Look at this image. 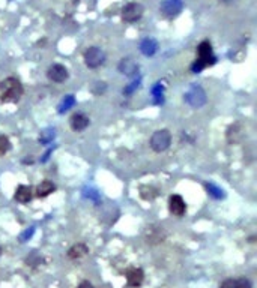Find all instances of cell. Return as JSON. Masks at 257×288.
Instances as JSON below:
<instances>
[{
	"mask_svg": "<svg viewBox=\"0 0 257 288\" xmlns=\"http://www.w3.org/2000/svg\"><path fill=\"white\" fill-rule=\"evenodd\" d=\"M167 234L164 231L162 227L159 225H149L146 230H144V239L149 245H158V243H162L165 240Z\"/></svg>",
	"mask_w": 257,
	"mask_h": 288,
	"instance_id": "cell-8",
	"label": "cell"
},
{
	"mask_svg": "<svg viewBox=\"0 0 257 288\" xmlns=\"http://www.w3.org/2000/svg\"><path fill=\"white\" fill-rule=\"evenodd\" d=\"M106 89H107V84H106L104 81H101V83L98 81V83H95V84H94L92 92H94L95 95H98V96H100V95H103V93L106 92Z\"/></svg>",
	"mask_w": 257,
	"mask_h": 288,
	"instance_id": "cell-27",
	"label": "cell"
},
{
	"mask_svg": "<svg viewBox=\"0 0 257 288\" xmlns=\"http://www.w3.org/2000/svg\"><path fill=\"white\" fill-rule=\"evenodd\" d=\"M33 233H35V228H33V227H30V230H26V231L20 236V242H26V240H29V239L33 236Z\"/></svg>",
	"mask_w": 257,
	"mask_h": 288,
	"instance_id": "cell-30",
	"label": "cell"
},
{
	"mask_svg": "<svg viewBox=\"0 0 257 288\" xmlns=\"http://www.w3.org/2000/svg\"><path fill=\"white\" fill-rule=\"evenodd\" d=\"M220 288H239V282H238V278H229L226 281L221 282Z\"/></svg>",
	"mask_w": 257,
	"mask_h": 288,
	"instance_id": "cell-26",
	"label": "cell"
},
{
	"mask_svg": "<svg viewBox=\"0 0 257 288\" xmlns=\"http://www.w3.org/2000/svg\"><path fill=\"white\" fill-rule=\"evenodd\" d=\"M238 282H239V288H253V284L248 278H238Z\"/></svg>",
	"mask_w": 257,
	"mask_h": 288,
	"instance_id": "cell-29",
	"label": "cell"
},
{
	"mask_svg": "<svg viewBox=\"0 0 257 288\" xmlns=\"http://www.w3.org/2000/svg\"><path fill=\"white\" fill-rule=\"evenodd\" d=\"M119 72L127 75V77H134L137 75L138 72V65L131 59V57H125L119 62V66H118Z\"/></svg>",
	"mask_w": 257,
	"mask_h": 288,
	"instance_id": "cell-15",
	"label": "cell"
},
{
	"mask_svg": "<svg viewBox=\"0 0 257 288\" xmlns=\"http://www.w3.org/2000/svg\"><path fill=\"white\" fill-rule=\"evenodd\" d=\"M168 210H170L171 215H175L178 218L184 216L185 212H187V204H185L184 198L181 195H178V194L170 195V198H168Z\"/></svg>",
	"mask_w": 257,
	"mask_h": 288,
	"instance_id": "cell-10",
	"label": "cell"
},
{
	"mask_svg": "<svg viewBox=\"0 0 257 288\" xmlns=\"http://www.w3.org/2000/svg\"><path fill=\"white\" fill-rule=\"evenodd\" d=\"M54 191H56V185H54L53 182H50V180H42V182L36 186V189H35V195H36L38 198H45V197L51 195Z\"/></svg>",
	"mask_w": 257,
	"mask_h": 288,
	"instance_id": "cell-17",
	"label": "cell"
},
{
	"mask_svg": "<svg viewBox=\"0 0 257 288\" xmlns=\"http://www.w3.org/2000/svg\"><path fill=\"white\" fill-rule=\"evenodd\" d=\"M205 188H206V191H208V194H209L211 197H214L215 200H221V198L226 197L224 191H223L221 188H218L217 185L211 183V182H206V183H205Z\"/></svg>",
	"mask_w": 257,
	"mask_h": 288,
	"instance_id": "cell-20",
	"label": "cell"
},
{
	"mask_svg": "<svg viewBox=\"0 0 257 288\" xmlns=\"http://www.w3.org/2000/svg\"><path fill=\"white\" fill-rule=\"evenodd\" d=\"M68 77H69L68 69L60 63H54L47 69V78L53 83H63L68 80Z\"/></svg>",
	"mask_w": 257,
	"mask_h": 288,
	"instance_id": "cell-9",
	"label": "cell"
},
{
	"mask_svg": "<svg viewBox=\"0 0 257 288\" xmlns=\"http://www.w3.org/2000/svg\"><path fill=\"white\" fill-rule=\"evenodd\" d=\"M244 125L242 123H239V122H236V123H233V125H230L229 126V129H227V134H226V137H227V141L230 143V144H236V143H239L242 138H244Z\"/></svg>",
	"mask_w": 257,
	"mask_h": 288,
	"instance_id": "cell-14",
	"label": "cell"
},
{
	"mask_svg": "<svg viewBox=\"0 0 257 288\" xmlns=\"http://www.w3.org/2000/svg\"><path fill=\"white\" fill-rule=\"evenodd\" d=\"M158 50V42L153 38H146L140 42V51L146 57H152Z\"/></svg>",
	"mask_w": 257,
	"mask_h": 288,
	"instance_id": "cell-18",
	"label": "cell"
},
{
	"mask_svg": "<svg viewBox=\"0 0 257 288\" xmlns=\"http://www.w3.org/2000/svg\"><path fill=\"white\" fill-rule=\"evenodd\" d=\"M2 252H3V251H2V246H0V257H2Z\"/></svg>",
	"mask_w": 257,
	"mask_h": 288,
	"instance_id": "cell-33",
	"label": "cell"
},
{
	"mask_svg": "<svg viewBox=\"0 0 257 288\" xmlns=\"http://www.w3.org/2000/svg\"><path fill=\"white\" fill-rule=\"evenodd\" d=\"M217 62V57L214 56V50L209 41H203L199 44L197 47V59L194 60V63L191 65V71L194 74L202 72L205 68L212 66Z\"/></svg>",
	"mask_w": 257,
	"mask_h": 288,
	"instance_id": "cell-2",
	"label": "cell"
},
{
	"mask_svg": "<svg viewBox=\"0 0 257 288\" xmlns=\"http://www.w3.org/2000/svg\"><path fill=\"white\" fill-rule=\"evenodd\" d=\"M69 125H71V129L75 131V132H83L86 128L91 125V120L89 117L83 114V113H75L71 116L69 119Z\"/></svg>",
	"mask_w": 257,
	"mask_h": 288,
	"instance_id": "cell-12",
	"label": "cell"
},
{
	"mask_svg": "<svg viewBox=\"0 0 257 288\" xmlns=\"http://www.w3.org/2000/svg\"><path fill=\"white\" fill-rule=\"evenodd\" d=\"M220 2H221V3H227V5H229V3H233V2H236V0H220Z\"/></svg>",
	"mask_w": 257,
	"mask_h": 288,
	"instance_id": "cell-32",
	"label": "cell"
},
{
	"mask_svg": "<svg viewBox=\"0 0 257 288\" xmlns=\"http://www.w3.org/2000/svg\"><path fill=\"white\" fill-rule=\"evenodd\" d=\"M74 105H75L74 95H66L65 98L60 101V104H59V107H57V111H59L60 114H63V113H66L68 110H71Z\"/></svg>",
	"mask_w": 257,
	"mask_h": 288,
	"instance_id": "cell-21",
	"label": "cell"
},
{
	"mask_svg": "<svg viewBox=\"0 0 257 288\" xmlns=\"http://www.w3.org/2000/svg\"><path fill=\"white\" fill-rule=\"evenodd\" d=\"M140 197L146 201H152L158 197V189L150 185H141L140 186Z\"/></svg>",
	"mask_w": 257,
	"mask_h": 288,
	"instance_id": "cell-19",
	"label": "cell"
},
{
	"mask_svg": "<svg viewBox=\"0 0 257 288\" xmlns=\"http://www.w3.org/2000/svg\"><path fill=\"white\" fill-rule=\"evenodd\" d=\"M184 101L193 107V108H200L206 104L208 98H206V92L202 86L199 84H193L184 95Z\"/></svg>",
	"mask_w": 257,
	"mask_h": 288,
	"instance_id": "cell-3",
	"label": "cell"
},
{
	"mask_svg": "<svg viewBox=\"0 0 257 288\" xmlns=\"http://www.w3.org/2000/svg\"><path fill=\"white\" fill-rule=\"evenodd\" d=\"M171 144V134L168 129H158L152 134L150 137V141H149V146L153 152L156 153H161V152H165Z\"/></svg>",
	"mask_w": 257,
	"mask_h": 288,
	"instance_id": "cell-4",
	"label": "cell"
},
{
	"mask_svg": "<svg viewBox=\"0 0 257 288\" xmlns=\"http://www.w3.org/2000/svg\"><path fill=\"white\" fill-rule=\"evenodd\" d=\"M182 9H184L182 0H164L159 5V12L167 18H173L179 15Z\"/></svg>",
	"mask_w": 257,
	"mask_h": 288,
	"instance_id": "cell-7",
	"label": "cell"
},
{
	"mask_svg": "<svg viewBox=\"0 0 257 288\" xmlns=\"http://www.w3.org/2000/svg\"><path fill=\"white\" fill-rule=\"evenodd\" d=\"M144 8L138 2H131L122 8V20L127 23H135L143 17Z\"/></svg>",
	"mask_w": 257,
	"mask_h": 288,
	"instance_id": "cell-6",
	"label": "cell"
},
{
	"mask_svg": "<svg viewBox=\"0 0 257 288\" xmlns=\"http://www.w3.org/2000/svg\"><path fill=\"white\" fill-rule=\"evenodd\" d=\"M24 93L23 84L15 77H8L0 81V101L5 104H14L21 99Z\"/></svg>",
	"mask_w": 257,
	"mask_h": 288,
	"instance_id": "cell-1",
	"label": "cell"
},
{
	"mask_svg": "<svg viewBox=\"0 0 257 288\" xmlns=\"http://www.w3.org/2000/svg\"><path fill=\"white\" fill-rule=\"evenodd\" d=\"M54 137H56L54 129H45V131H42L41 135H39V143L44 144V146H47V144H50V143L54 140Z\"/></svg>",
	"mask_w": 257,
	"mask_h": 288,
	"instance_id": "cell-22",
	"label": "cell"
},
{
	"mask_svg": "<svg viewBox=\"0 0 257 288\" xmlns=\"http://www.w3.org/2000/svg\"><path fill=\"white\" fill-rule=\"evenodd\" d=\"M11 150V141L6 135H0V156L6 155Z\"/></svg>",
	"mask_w": 257,
	"mask_h": 288,
	"instance_id": "cell-24",
	"label": "cell"
},
{
	"mask_svg": "<svg viewBox=\"0 0 257 288\" xmlns=\"http://www.w3.org/2000/svg\"><path fill=\"white\" fill-rule=\"evenodd\" d=\"M127 282L131 288H138L144 281V272L140 267H131L125 272Z\"/></svg>",
	"mask_w": 257,
	"mask_h": 288,
	"instance_id": "cell-11",
	"label": "cell"
},
{
	"mask_svg": "<svg viewBox=\"0 0 257 288\" xmlns=\"http://www.w3.org/2000/svg\"><path fill=\"white\" fill-rule=\"evenodd\" d=\"M83 59H84L86 66L91 68V69H97L101 65H104L106 53L100 47H89L88 50L83 53Z\"/></svg>",
	"mask_w": 257,
	"mask_h": 288,
	"instance_id": "cell-5",
	"label": "cell"
},
{
	"mask_svg": "<svg viewBox=\"0 0 257 288\" xmlns=\"http://www.w3.org/2000/svg\"><path fill=\"white\" fill-rule=\"evenodd\" d=\"M26 263H27V266H36V264H41L42 263V257L38 254V252H33L30 257H27L26 258Z\"/></svg>",
	"mask_w": 257,
	"mask_h": 288,
	"instance_id": "cell-25",
	"label": "cell"
},
{
	"mask_svg": "<svg viewBox=\"0 0 257 288\" xmlns=\"http://www.w3.org/2000/svg\"><path fill=\"white\" fill-rule=\"evenodd\" d=\"M153 93V102L155 104H162V95H164V87L161 86V83H156L152 89Z\"/></svg>",
	"mask_w": 257,
	"mask_h": 288,
	"instance_id": "cell-23",
	"label": "cell"
},
{
	"mask_svg": "<svg viewBox=\"0 0 257 288\" xmlns=\"http://www.w3.org/2000/svg\"><path fill=\"white\" fill-rule=\"evenodd\" d=\"M77 288H95L89 281H81L78 285H77Z\"/></svg>",
	"mask_w": 257,
	"mask_h": 288,
	"instance_id": "cell-31",
	"label": "cell"
},
{
	"mask_svg": "<svg viewBox=\"0 0 257 288\" xmlns=\"http://www.w3.org/2000/svg\"><path fill=\"white\" fill-rule=\"evenodd\" d=\"M89 254V248L86 246L84 243H75V245H72L71 248H69V251H68V258L69 260H74V261H77V260H81V258H84L86 255Z\"/></svg>",
	"mask_w": 257,
	"mask_h": 288,
	"instance_id": "cell-16",
	"label": "cell"
},
{
	"mask_svg": "<svg viewBox=\"0 0 257 288\" xmlns=\"http://www.w3.org/2000/svg\"><path fill=\"white\" fill-rule=\"evenodd\" d=\"M138 86H140V80H137V81H132L129 86H127L125 89H124V95H131L135 89H138Z\"/></svg>",
	"mask_w": 257,
	"mask_h": 288,
	"instance_id": "cell-28",
	"label": "cell"
},
{
	"mask_svg": "<svg viewBox=\"0 0 257 288\" xmlns=\"http://www.w3.org/2000/svg\"><path fill=\"white\" fill-rule=\"evenodd\" d=\"M33 188L32 186H27V185H20L17 189H15V194H14V198L15 201L21 203V204H27L29 201H32L33 198Z\"/></svg>",
	"mask_w": 257,
	"mask_h": 288,
	"instance_id": "cell-13",
	"label": "cell"
}]
</instances>
